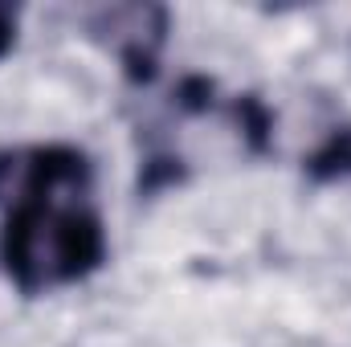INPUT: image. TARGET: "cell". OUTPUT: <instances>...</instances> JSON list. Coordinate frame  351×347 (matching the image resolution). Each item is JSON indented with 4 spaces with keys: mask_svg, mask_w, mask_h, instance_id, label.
<instances>
[{
    "mask_svg": "<svg viewBox=\"0 0 351 347\" xmlns=\"http://www.w3.org/2000/svg\"><path fill=\"white\" fill-rule=\"evenodd\" d=\"M74 261V233L62 213H41L29 217L16 233V265L29 278H58Z\"/></svg>",
    "mask_w": 351,
    "mask_h": 347,
    "instance_id": "6da1fadb",
    "label": "cell"
}]
</instances>
